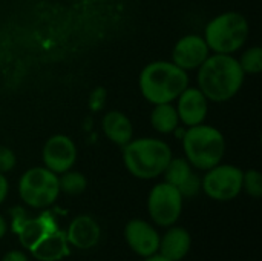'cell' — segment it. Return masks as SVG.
Instances as JSON below:
<instances>
[{"label": "cell", "mask_w": 262, "mask_h": 261, "mask_svg": "<svg viewBox=\"0 0 262 261\" xmlns=\"http://www.w3.org/2000/svg\"><path fill=\"white\" fill-rule=\"evenodd\" d=\"M246 74L238 58L232 54L209 55L198 68V89L209 102L224 103L233 98L243 88Z\"/></svg>", "instance_id": "6da1fadb"}, {"label": "cell", "mask_w": 262, "mask_h": 261, "mask_svg": "<svg viewBox=\"0 0 262 261\" xmlns=\"http://www.w3.org/2000/svg\"><path fill=\"white\" fill-rule=\"evenodd\" d=\"M138 85L149 103H172L189 86V75L173 62L157 60L143 68Z\"/></svg>", "instance_id": "7a4b0ae2"}, {"label": "cell", "mask_w": 262, "mask_h": 261, "mask_svg": "<svg viewBox=\"0 0 262 261\" xmlns=\"http://www.w3.org/2000/svg\"><path fill=\"white\" fill-rule=\"evenodd\" d=\"M170 158V146L160 138H132L123 146V163L129 174L140 180H152L163 175Z\"/></svg>", "instance_id": "3957f363"}, {"label": "cell", "mask_w": 262, "mask_h": 261, "mask_svg": "<svg viewBox=\"0 0 262 261\" xmlns=\"http://www.w3.org/2000/svg\"><path fill=\"white\" fill-rule=\"evenodd\" d=\"M184 158L200 171L220 165L226 155V138L223 132L210 125L189 126L183 134Z\"/></svg>", "instance_id": "277c9868"}, {"label": "cell", "mask_w": 262, "mask_h": 261, "mask_svg": "<svg viewBox=\"0 0 262 261\" xmlns=\"http://www.w3.org/2000/svg\"><path fill=\"white\" fill-rule=\"evenodd\" d=\"M249 32L247 18L236 11H227L218 14L206 25L203 37L215 54H235L247 42Z\"/></svg>", "instance_id": "5b68a950"}, {"label": "cell", "mask_w": 262, "mask_h": 261, "mask_svg": "<svg viewBox=\"0 0 262 261\" xmlns=\"http://www.w3.org/2000/svg\"><path fill=\"white\" fill-rule=\"evenodd\" d=\"M18 195L21 202L34 209H46L60 195L58 175L48 168L35 166L23 172L18 180Z\"/></svg>", "instance_id": "8992f818"}, {"label": "cell", "mask_w": 262, "mask_h": 261, "mask_svg": "<svg viewBox=\"0 0 262 261\" xmlns=\"http://www.w3.org/2000/svg\"><path fill=\"white\" fill-rule=\"evenodd\" d=\"M183 200L178 188L166 182L155 185L147 197V212L150 220L161 228L177 225L183 212Z\"/></svg>", "instance_id": "52a82bcc"}, {"label": "cell", "mask_w": 262, "mask_h": 261, "mask_svg": "<svg viewBox=\"0 0 262 261\" xmlns=\"http://www.w3.org/2000/svg\"><path fill=\"white\" fill-rule=\"evenodd\" d=\"M243 172L233 165H216L201 178L203 192L216 202H232L243 191Z\"/></svg>", "instance_id": "ba28073f"}, {"label": "cell", "mask_w": 262, "mask_h": 261, "mask_svg": "<svg viewBox=\"0 0 262 261\" xmlns=\"http://www.w3.org/2000/svg\"><path fill=\"white\" fill-rule=\"evenodd\" d=\"M41 158L45 168L52 171L54 174H63L77 162V146L74 140L64 134H55L49 137L43 146Z\"/></svg>", "instance_id": "9c48e42d"}, {"label": "cell", "mask_w": 262, "mask_h": 261, "mask_svg": "<svg viewBox=\"0 0 262 261\" xmlns=\"http://www.w3.org/2000/svg\"><path fill=\"white\" fill-rule=\"evenodd\" d=\"M124 240L138 257L147 258L158 254L160 234L146 220L134 218L124 226Z\"/></svg>", "instance_id": "30bf717a"}, {"label": "cell", "mask_w": 262, "mask_h": 261, "mask_svg": "<svg viewBox=\"0 0 262 261\" xmlns=\"http://www.w3.org/2000/svg\"><path fill=\"white\" fill-rule=\"evenodd\" d=\"M209 55L210 49L204 37L198 34H187L181 37L172 49V62L184 71L198 69Z\"/></svg>", "instance_id": "8fae6325"}, {"label": "cell", "mask_w": 262, "mask_h": 261, "mask_svg": "<svg viewBox=\"0 0 262 261\" xmlns=\"http://www.w3.org/2000/svg\"><path fill=\"white\" fill-rule=\"evenodd\" d=\"M209 111V100L198 88L187 86L177 98L178 118L184 126H195L204 123Z\"/></svg>", "instance_id": "7c38bea8"}, {"label": "cell", "mask_w": 262, "mask_h": 261, "mask_svg": "<svg viewBox=\"0 0 262 261\" xmlns=\"http://www.w3.org/2000/svg\"><path fill=\"white\" fill-rule=\"evenodd\" d=\"M66 238L71 248L88 251L98 245L101 238V228L94 217L78 215L69 223L66 231Z\"/></svg>", "instance_id": "4fadbf2b"}, {"label": "cell", "mask_w": 262, "mask_h": 261, "mask_svg": "<svg viewBox=\"0 0 262 261\" xmlns=\"http://www.w3.org/2000/svg\"><path fill=\"white\" fill-rule=\"evenodd\" d=\"M29 254L38 261H61L71 255V245L66 238V232L57 229L40 238Z\"/></svg>", "instance_id": "5bb4252c"}, {"label": "cell", "mask_w": 262, "mask_h": 261, "mask_svg": "<svg viewBox=\"0 0 262 261\" xmlns=\"http://www.w3.org/2000/svg\"><path fill=\"white\" fill-rule=\"evenodd\" d=\"M192 248V237L183 226H169L164 235L160 237L158 254L169 261H181L186 258Z\"/></svg>", "instance_id": "9a60e30c"}, {"label": "cell", "mask_w": 262, "mask_h": 261, "mask_svg": "<svg viewBox=\"0 0 262 261\" xmlns=\"http://www.w3.org/2000/svg\"><path fill=\"white\" fill-rule=\"evenodd\" d=\"M101 128L109 142L117 146H124L134 138V126L129 117L120 111H109L103 115Z\"/></svg>", "instance_id": "2e32d148"}, {"label": "cell", "mask_w": 262, "mask_h": 261, "mask_svg": "<svg viewBox=\"0 0 262 261\" xmlns=\"http://www.w3.org/2000/svg\"><path fill=\"white\" fill-rule=\"evenodd\" d=\"M150 123H152V128L160 134L175 132L180 125L177 108L172 103L155 105V108L150 114Z\"/></svg>", "instance_id": "e0dca14e"}, {"label": "cell", "mask_w": 262, "mask_h": 261, "mask_svg": "<svg viewBox=\"0 0 262 261\" xmlns=\"http://www.w3.org/2000/svg\"><path fill=\"white\" fill-rule=\"evenodd\" d=\"M192 165L184 158V157H178V158H170V162L167 163L163 175H164V182L180 188L192 174Z\"/></svg>", "instance_id": "ac0fdd59"}, {"label": "cell", "mask_w": 262, "mask_h": 261, "mask_svg": "<svg viewBox=\"0 0 262 261\" xmlns=\"http://www.w3.org/2000/svg\"><path fill=\"white\" fill-rule=\"evenodd\" d=\"M58 185H60V192H63L69 197H77L86 191L88 178L84 177V174L69 169L66 172L60 174Z\"/></svg>", "instance_id": "d6986e66"}, {"label": "cell", "mask_w": 262, "mask_h": 261, "mask_svg": "<svg viewBox=\"0 0 262 261\" xmlns=\"http://www.w3.org/2000/svg\"><path fill=\"white\" fill-rule=\"evenodd\" d=\"M46 234H49V232H46V229L43 228L41 222H40L38 217H37V218H28V220L23 223V226L18 229L17 237H18L21 246H23L25 249L31 251L32 246H34L40 238H43Z\"/></svg>", "instance_id": "ffe728a7"}, {"label": "cell", "mask_w": 262, "mask_h": 261, "mask_svg": "<svg viewBox=\"0 0 262 261\" xmlns=\"http://www.w3.org/2000/svg\"><path fill=\"white\" fill-rule=\"evenodd\" d=\"M238 62H239V66L244 71V74H252V75L259 74L262 71V48L261 46H252V48L246 49Z\"/></svg>", "instance_id": "44dd1931"}, {"label": "cell", "mask_w": 262, "mask_h": 261, "mask_svg": "<svg viewBox=\"0 0 262 261\" xmlns=\"http://www.w3.org/2000/svg\"><path fill=\"white\" fill-rule=\"evenodd\" d=\"M243 191L247 192L252 198L262 197V175L256 169H249L243 172Z\"/></svg>", "instance_id": "7402d4cb"}, {"label": "cell", "mask_w": 262, "mask_h": 261, "mask_svg": "<svg viewBox=\"0 0 262 261\" xmlns=\"http://www.w3.org/2000/svg\"><path fill=\"white\" fill-rule=\"evenodd\" d=\"M178 191L181 192L183 198H192V197L198 195L201 191V178L195 172H192L190 177L178 188Z\"/></svg>", "instance_id": "603a6c76"}, {"label": "cell", "mask_w": 262, "mask_h": 261, "mask_svg": "<svg viewBox=\"0 0 262 261\" xmlns=\"http://www.w3.org/2000/svg\"><path fill=\"white\" fill-rule=\"evenodd\" d=\"M17 165L15 152L8 146H0V174L11 172Z\"/></svg>", "instance_id": "cb8c5ba5"}, {"label": "cell", "mask_w": 262, "mask_h": 261, "mask_svg": "<svg viewBox=\"0 0 262 261\" xmlns=\"http://www.w3.org/2000/svg\"><path fill=\"white\" fill-rule=\"evenodd\" d=\"M106 97H107L106 88L97 86V88L91 92V95H89V108H91V111L100 112V111L104 108V105H106Z\"/></svg>", "instance_id": "d4e9b609"}, {"label": "cell", "mask_w": 262, "mask_h": 261, "mask_svg": "<svg viewBox=\"0 0 262 261\" xmlns=\"http://www.w3.org/2000/svg\"><path fill=\"white\" fill-rule=\"evenodd\" d=\"M11 220H12V232L17 234L18 229L23 226V223L28 220V215H26V211L20 206L17 208H12L11 209Z\"/></svg>", "instance_id": "484cf974"}, {"label": "cell", "mask_w": 262, "mask_h": 261, "mask_svg": "<svg viewBox=\"0 0 262 261\" xmlns=\"http://www.w3.org/2000/svg\"><path fill=\"white\" fill-rule=\"evenodd\" d=\"M38 220L41 222V225H43V228L46 229V232H54V231L60 229V228H58V223H57V218H55V215H54L51 211L41 212V214L38 215Z\"/></svg>", "instance_id": "4316f807"}, {"label": "cell", "mask_w": 262, "mask_h": 261, "mask_svg": "<svg viewBox=\"0 0 262 261\" xmlns=\"http://www.w3.org/2000/svg\"><path fill=\"white\" fill-rule=\"evenodd\" d=\"M2 261H29L28 255L21 251H9L5 254Z\"/></svg>", "instance_id": "83f0119b"}, {"label": "cell", "mask_w": 262, "mask_h": 261, "mask_svg": "<svg viewBox=\"0 0 262 261\" xmlns=\"http://www.w3.org/2000/svg\"><path fill=\"white\" fill-rule=\"evenodd\" d=\"M9 192V183L5 177V174H0V205L6 200Z\"/></svg>", "instance_id": "f1b7e54d"}, {"label": "cell", "mask_w": 262, "mask_h": 261, "mask_svg": "<svg viewBox=\"0 0 262 261\" xmlns=\"http://www.w3.org/2000/svg\"><path fill=\"white\" fill-rule=\"evenodd\" d=\"M6 232H8V223H6L5 217L0 215V240L6 235Z\"/></svg>", "instance_id": "f546056e"}, {"label": "cell", "mask_w": 262, "mask_h": 261, "mask_svg": "<svg viewBox=\"0 0 262 261\" xmlns=\"http://www.w3.org/2000/svg\"><path fill=\"white\" fill-rule=\"evenodd\" d=\"M144 261H169V260H166V258H164V257H161L160 254H155V255H152V257L144 258Z\"/></svg>", "instance_id": "4dcf8cb0"}]
</instances>
